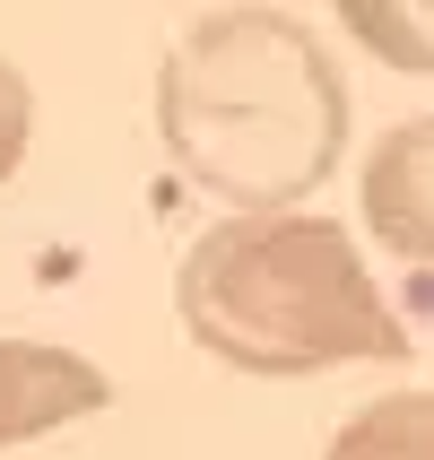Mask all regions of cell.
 <instances>
[{"label":"cell","mask_w":434,"mask_h":460,"mask_svg":"<svg viewBox=\"0 0 434 460\" xmlns=\"http://www.w3.org/2000/svg\"><path fill=\"white\" fill-rule=\"evenodd\" d=\"M113 400L104 365H87L78 348H52V339H0V452L9 443H35L70 417H96Z\"/></svg>","instance_id":"cell-3"},{"label":"cell","mask_w":434,"mask_h":460,"mask_svg":"<svg viewBox=\"0 0 434 460\" xmlns=\"http://www.w3.org/2000/svg\"><path fill=\"white\" fill-rule=\"evenodd\" d=\"M174 305L208 357L235 374H261V383L409 357V331H400L391 296L374 287L357 234L331 226L322 208L217 217L182 252Z\"/></svg>","instance_id":"cell-2"},{"label":"cell","mask_w":434,"mask_h":460,"mask_svg":"<svg viewBox=\"0 0 434 460\" xmlns=\"http://www.w3.org/2000/svg\"><path fill=\"white\" fill-rule=\"evenodd\" d=\"M156 139L226 217H279L348 148V78L287 9H208L156 70Z\"/></svg>","instance_id":"cell-1"},{"label":"cell","mask_w":434,"mask_h":460,"mask_svg":"<svg viewBox=\"0 0 434 460\" xmlns=\"http://www.w3.org/2000/svg\"><path fill=\"white\" fill-rule=\"evenodd\" d=\"M365 226L383 234V252L434 270V113L391 122L365 156Z\"/></svg>","instance_id":"cell-4"},{"label":"cell","mask_w":434,"mask_h":460,"mask_svg":"<svg viewBox=\"0 0 434 460\" xmlns=\"http://www.w3.org/2000/svg\"><path fill=\"white\" fill-rule=\"evenodd\" d=\"M26 139H35V87H26L18 61L0 52V182L26 165Z\"/></svg>","instance_id":"cell-7"},{"label":"cell","mask_w":434,"mask_h":460,"mask_svg":"<svg viewBox=\"0 0 434 460\" xmlns=\"http://www.w3.org/2000/svg\"><path fill=\"white\" fill-rule=\"evenodd\" d=\"M322 460H434V391L365 400V409L331 435V452H322Z\"/></svg>","instance_id":"cell-5"},{"label":"cell","mask_w":434,"mask_h":460,"mask_svg":"<svg viewBox=\"0 0 434 460\" xmlns=\"http://www.w3.org/2000/svg\"><path fill=\"white\" fill-rule=\"evenodd\" d=\"M339 26H348L374 61L434 78V0H348V9H339Z\"/></svg>","instance_id":"cell-6"}]
</instances>
